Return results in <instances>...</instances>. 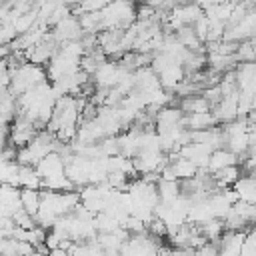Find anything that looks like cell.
Listing matches in <instances>:
<instances>
[{
	"mask_svg": "<svg viewBox=\"0 0 256 256\" xmlns=\"http://www.w3.org/2000/svg\"><path fill=\"white\" fill-rule=\"evenodd\" d=\"M48 82V72L46 66H38L32 62H26L18 68L12 70V82H10V92L18 98L22 94H26L28 90H32L38 84Z\"/></svg>",
	"mask_w": 256,
	"mask_h": 256,
	"instance_id": "cell-1",
	"label": "cell"
},
{
	"mask_svg": "<svg viewBox=\"0 0 256 256\" xmlns=\"http://www.w3.org/2000/svg\"><path fill=\"white\" fill-rule=\"evenodd\" d=\"M0 208H2V216L14 218V214L18 210H22V190L16 186H10V184H2Z\"/></svg>",
	"mask_w": 256,
	"mask_h": 256,
	"instance_id": "cell-2",
	"label": "cell"
},
{
	"mask_svg": "<svg viewBox=\"0 0 256 256\" xmlns=\"http://www.w3.org/2000/svg\"><path fill=\"white\" fill-rule=\"evenodd\" d=\"M158 78H160V84L164 90L176 92V88L186 80V70L182 64H174V66H168L166 70H162L158 74Z\"/></svg>",
	"mask_w": 256,
	"mask_h": 256,
	"instance_id": "cell-3",
	"label": "cell"
},
{
	"mask_svg": "<svg viewBox=\"0 0 256 256\" xmlns=\"http://www.w3.org/2000/svg\"><path fill=\"white\" fill-rule=\"evenodd\" d=\"M184 128L190 130V132H196V130H208V128H214L218 124L214 112H198V114H186L184 116Z\"/></svg>",
	"mask_w": 256,
	"mask_h": 256,
	"instance_id": "cell-4",
	"label": "cell"
},
{
	"mask_svg": "<svg viewBox=\"0 0 256 256\" xmlns=\"http://www.w3.org/2000/svg\"><path fill=\"white\" fill-rule=\"evenodd\" d=\"M238 164H242V160H240L234 152H230L228 148H218V150H214L212 156H210L208 170L214 174V172H218V170H224V168H228V166H238Z\"/></svg>",
	"mask_w": 256,
	"mask_h": 256,
	"instance_id": "cell-5",
	"label": "cell"
},
{
	"mask_svg": "<svg viewBox=\"0 0 256 256\" xmlns=\"http://www.w3.org/2000/svg\"><path fill=\"white\" fill-rule=\"evenodd\" d=\"M170 168H172L176 180H180V182H182V180L196 178V176H198V170H200L192 160L182 158V156H178V154H176V160H170Z\"/></svg>",
	"mask_w": 256,
	"mask_h": 256,
	"instance_id": "cell-6",
	"label": "cell"
},
{
	"mask_svg": "<svg viewBox=\"0 0 256 256\" xmlns=\"http://www.w3.org/2000/svg\"><path fill=\"white\" fill-rule=\"evenodd\" d=\"M18 188L20 190H42V178H40L36 166H22L20 164Z\"/></svg>",
	"mask_w": 256,
	"mask_h": 256,
	"instance_id": "cell-7",
	"label": "cell"
},
{
	"mask_svg": "<svg viewBox=\"0 0 256 256\" xmlns=\"http://www.w3.org/2000/svg\"><path fill=\"white\" fill-rule=\"evenodd\" d=\"M178 108L184 112V114H198V112H210L212 110V104L200 94V96H186V98H180V104Z\"/></svg>",
	"mask_w": 256,
	"mask_h": 256,
	"instance_id": "cell-8",
	"label": "cell"
},
{
	"mask_svg": "<svg viewBox=\"0 0 256 256\" xmlns=\"http://www.w3.org/2000/svg\"><path fill=\"white\" fill-rule=\"evenodd\" d=\"M158 186V196H160V202H172L176 200L180 194H182V184L180 180H158L156 182Z\"/></svg>",
	"mask_w": 256,
	"mask_h": 256,
	"instance_id": "cell-9",
	"label": "cell"
},
{
	"mask_svg": "<svg viewBox=\"0 0 256 256\" xmlns=\"http://www.w3.org/2000/svg\"><path fill=\"white\" fill-rule=\"evenodd\" d=\"M18 176H20V164L18 160H2V184H10L18 188Z\"/></svg>",
	"mask_w": 256,
	"mask_h": 256,
	"instance_id": "cell-10",
	"label": "cell"
},
{
	"mask_svg": "<svg viewBox=\"0 0 256 256\" xmlns=\"http://www.w3.org/2000/svg\"><path fill=\"white\" fill-rule=\"evenodd\" d=\"M42 202V190H22V208L36 218Z\"/></svg>",
	"mask_w": 256,
	"mask_h": 256,
	"instance_id": "cell-11",
	"label": "cell"
},
{
	"mask_svg": "<svg viewBox=\"0 0 256 256\" xmlns=\"http://www.w3.org/2000/svg\"><path fill=\"white\" fill-rule=\"evenodd\" d=\"M234 56H236L238 64L240 62H256V38L242 40L238 44V50H236Z\"/></svg>",
	"mask_w": 256,
	"mask_h": 256,
	"instance_id": "cell-12",
	"label": "cell"
},
{
	"mask_svg": "<svg viewBox=\"0 0 256 256\" xmlns=\"http://www.w3.org/2000/svg\"><path fill=\"white\" fill-rule=\"evenodd\" d=\"M194 256H220V246L218 242H204L194 250Z\"/></svg>",
	"mask_w": 256,
	"mask_h": 256,
	"instance_id": "cell-13",
	"label": "cell"
}]
</instances>
